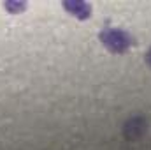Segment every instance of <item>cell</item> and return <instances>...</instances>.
<instances>
[{"label":"cell","mask_w":151,"mask_h":150,"mask_svg":"<svg viewBox=\"0 0 151 150\" xmlns=\"http://www.w3.org/2000/svg\"><path fill=\"white\" fill-rule=\"evenodd\" d=\"M99 39L111 53H127L128 48L134 46V37L121 28H104Z\"/></svg>","instance_id":"1"},{"label":"cell","mask_w":151,"mask_h":150,"mask_svg":"<svg viewBox=\"0 0 151 150\" xmlns=\"http://www.w3.org/2000/svg\"><path fill=\"white\" fill-rule=\"evenodd\" d=\"M148 129V124L142 117H134L125 124V136L127 140H139Z\"/></svg>","instance_id":"2"},{"label":"cell","mask_w":151,"mask_h":150,"mask_svg":"<svg viewBox=\"0 0 151 150\" xmlns=\"http://www.w3.org/2000/svg\"><path fill=\"white\" fill-rule=\"evenodd\" d=\"M63 7H65L72 16L79 18V20H86V18L91 16V7H90L88 4H84V2H65Z\"/></svg>","instance_id":"3"},{"label":"cell","mask_w":151,"mask_h":150,"mask_svg":"<svg viewBox=\"0 0 151 150\" xmlns=\"http://www.w3.org/2000/svg\"><path fill=\"white\" fill-rule=\"evenodd\" d=\"M4 7H5V9H9L12 14H16V12H19V11H23V9L27 7V4H5Z\"/></svg>","instance_id":"4"},{"label":"cell","mask_w":151,"mask_h":150,"mask_svg":"<svg viewBox=\"0 0 151 150\" xmlns=\"http://www.w3.org/2000/svg\"><path fill=\"white\" fill-rule=\"evenodd\" d=\"M146 62H148V66L151 67V48L148 50V53H146Z\"/></svg>","instance_id":"5"}]
</instances>
